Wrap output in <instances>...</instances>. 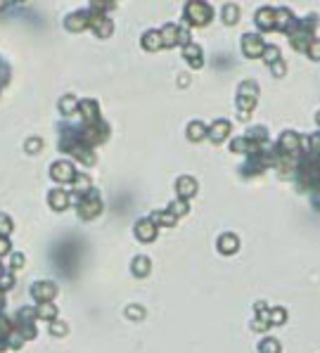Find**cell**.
Segmentation results:
<instances>
[{
	"mask_svg": "<svg viewBox=\"0 0 320 353\" xmlns=\"http://www.w3.org/2000/svg\"><path fill=\"white\" fill-rule=\"evenodd\" d=\"M263 346H266V349H263V353H275V344H273V342H266Z\"/></svg>",
	"mask_w": 320,
	"mask_h": 353,
	"instance_id": "2",
	"label": "cell"
},
{
	"mask_svg": "<svg viewBox=\"0 0 320 353\" xmlns=\"http://www.w3.org/2000/svg\"><path fill=\"white\" fill-rule=\"evenodd\" d=\"M138 233H140V237H145V239H152V235H154V233H152V225H149V223H140L138 225Z\"/></svg>",
	"mask_w": 320,
	"mask_h": 353,
	"instance_id": "1",
	"label": "cell"
}]
</instances>
